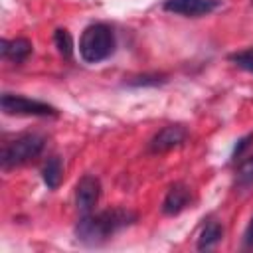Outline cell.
<instances>
[{
  "label": "cell",
  "instance_id": "cell-1",
  "mask_svg": "<svg viewBox=\"0 0 253 253\" xmlns=\"http://www.w3.org/2000/svg\"><path fill=\"white\" fill-rule=\"evenodd\" d=\"M136 219L138 215L132 210H125V208H111L97 213L91 211L79 217L75 225V237L83 245L95 247L109 241L113 235H117L125 227L132 225Z\"/></svg>",
  "mask_w": 253,
  "mask_h": 253
},
{
  "label": "cell",
  "instance_id": "cell-2",
  "mask_svg": "<svg viewBox=\"0 0 253 253\" xmlns=\"http://www.w3.org/2000/svg\"><path fill=\"white\" fill-rule=\"evenodd\" d=\"M115 45H117V40H115L113 28L109 24L97 22L83 30L79 38V55L85 63H99L111 57V53L115 51Z\"/></svg>",
  "mask_w": 253,
  "mask_h": 253
},
{
  "label": "cell",
  "instance_id": "cell-3",
  "mask_svg": "<svg viewBox=\"0 0 253 253\" xmlns=\"http://www.w3.org/2000/svg\"><path fill=\"white\" fill-rule=\"evenodd\" d=\"M43 146H45V138L38 132H22L12 140H6L0 152L2 168L8 170V168H16L32 162L42 154Z\"/></svg>",
  "mask_w": 253,
  "mask_h": 253
},
{
  "label": "cell",
  "instance_id": "cell-4",
  "mask_svg": "<svg viewBox=\"0 0 253 253\" xmlns=\"http://www.w3.org/2000/svg\"><path fill=\"white\" fill-rule=\"evenodd\" d=\"M0 105L6 115H16V117H57L59 115V111L49 103L30 99L24 95H14V93H4Z\"/></svg>",
  "mask_w": 253,
  "mask_h": 253
},
{
  "label": "cell",
  "instance_id": "cell-5",
  "mask_svg": "<svg viewBox=\"0 0 253 253\" xmlns=\"http://www.w3.org/2000/svg\"><path fill=\"white\" fill-rule=\"evenodd\" d=\"M99 196H101V182L97 176H91V174H85L77 186H75V206L77 210L81 211V215L85 213H91L99 202Z\"/></svg>",
  "mask_w": 253,
  "mask_h": 253
},
{
  "label": "cell",
  "instance_id": "cell-6",
  "mask_svg": "<svg viewBox=\"0 0 253 253\" xmlns=\"http://www.w3.org/2000/svg\"><path fill=\"white\" fill-rule=\"evenodd\" d=\"M188 140V130L182 125H166L164 128H160L148 142V150L150 152H168L172 148L182 146Z\"/></svg>",
  "mask_w": 253,
  "mask_h": 253
},
{
  "label": "cell",
  "instance_id": "cell-7",
  "mask_svg": "<svg viewBox=\"0 0 253 253\" xmlns=\"http://www.w3.org/2000/svg\"><path fill=\"white\" fill-rule=\"evenodd\" d=\"M219 6V0H164L162 8L166 12L186 16V18H200L211 14Z\"/></svg>",
  "mask_w": 253,
  "mask_h": 253
},
{
  "label": "cell",
  "instance_id": "cell-8",
  "mask_svg": "<svg viewBox=\"0 0 253 253\" xmlns=\"http://www.w3.org/2000/svg\"><path fill=\"white\" fill-rule=\"evenodd\" d=\"M192 204V190L184 182H176L168 188L162 200V213L164 215H178Z\"/></svg>",
  "mask_w": 253,
  "mask_h": 253
},
{
  "label": "cell",
  "instance_id": "cell-9",
  "mask_svg": "<svg viewBox=\"0 0 253 253\" xmlns=\"http://www.w3.org/2000/svg\"><path fill=\"white\" fill-rule=\"evenodd\" d=\"M34 51V45L30 40L26 38H14V40H2V47L0 53L4 59H10L14 63H22L26 61Z\"/></svg>",
  "mask_w": 253,
  "mask_h": 253
},
{
  "label": "cell",
  "instance_id": "cell-10",
  "mask_svg": "<svg viewBox=\"0 0 253 253\" xmlns=\"http://www.w3.org/2000/svg\"><path fill=\"white\" fill-rule=\"evenodd\" d=\"M223 239V225L219 221H208L202 231H200V237H198V249L200 251H208V249H213L219 241Z\"/></svg>",
  "mask_w": 253,
  "mask_h": 253
},
{
  "label": "cell",
  "instance_id": "cell-11",
  "mask_svg": "<svg viewBox=\"0 0 253 253\" xmlns=\"http://www.w3.org/2000/svg\"><path fill=\"white\" fill-rule=\"evenodd\" d=\"M42 180L49 190H55L63 180V162L59 156H49L42 168Z\"/></svg>",
  "mask_w": 253,
  "mask_h": 253
},
{
  "label": "cell",
  "instance_id": "cell-12",
  "mask_svg": "<svg viewBox=\"0 0 253 253\" xmlns=\"http://www.w3.org/2000/svg\"><path fill=\"white\" fill-rule=\"evenodd\" d=\"M235 186L239 190H247L253 186V154L239 162L235 170Z\"/></svg>",
  "mask_w": 253,
  "mask_h": 253
},
{
  "label": "cell",
  "instance_id": "cell-13",
  "mask_svg": "<svg viewBox=\"0 0 253 253\" xmlns=\"http://www.w3.org/2000/svg\"><path fill=\"white\" fill-rule=\"evenodd\" d=\"M53 43L57 47V51L65 57V59H71L73 57V38L71 34L65 30V28H57L55 34H53Z\"/></svg>",
  "mask_w": 253,
  "mask_h": 253
},
{
  "label": "cell",
  "instance_id": "cell-14",
  "mask_svg": "<svg viewBox=\"0 0 253 253\" xmlns=\"http://www.w3.org/2000/svg\"><path fill=\"white\" fill-rule=\"evenodd\" d=\"M166 83V75L162 73H144V75H136V77H130L128 85H134V87H146V85H162Z\"/></svg>",
  "mask_w": 253,
  "mask_h": 253
},
{
  "label": "cell",
  "instance_id": "cell-15",
  "mask_svg": "<svg viewBox=\"0 0 253 253\" xmlns=\"http://www.w3.org/2000/svg\"><path fill=\"white\" fill-rule=\"evenodd\" d=\"M229 61H231V63H235L237 67H241V69H245V71L253 73V47L231 53V55H229Z\"/></svg>",
  "mask_w": 253,
  "mask_h": 253
},
{
  "label": "cell",
  "instance_id": "cell-16",
  "mask_svg": "<svg viewBox=\"0 0 253 253\" xmlns=\"http://www.w3.org/2000/svg\"><path fill=\"white\" fill-rule=\"evenodd\" d=\"M251 140H253V134H247V136L239 138V140H237V144H235V148H233V152H231V158H233V160H239V158H241V154L245 152V148L251 144Z\"/></svg>",
  "mask_w": 253,
  "mask_h": 253
},
{
  "label": "cell",
  "instance_id": "cell-17",
  "mask_svg": "<svg viewBox=\"0 0 253 253\" xmlns=\"http://www.w3.org/2000/svg\"><path fill=\"white\" fill-rule=\"evenodd\" d=\"M243 245L247 249H253V215H251V219H249V223L243 231Z\"/></svg>",
  "mask_w": 253,
  "mask_h": 253
}]
</instances>
